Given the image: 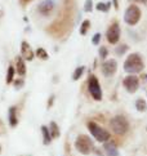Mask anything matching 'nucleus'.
Wrapping results in <instances>:
<instances>
[{"instance_id":"2eb2a0df","label":"nucleus","mask_w":147,"mask_h":156,"mask_svg":"<svg viewBox=\"0 0 147 156\" xmlns=\"http://www.w3.org/2000/svg\"><path fill=\"white\" fill-rule=\"evenodd\" d=\"M41 134H43V143L44 144H49L52 142V136H50V132H49V128L41 125Z\"/></svg>"},{"instance_id":"4be33fe9","label":"nucleus","mask_w":147,"mask_h":156,"mask_svg":"<svg viewBox=\"0 0 147 156\" xmlns=\"http://www.w3.org/2000/svg\"><path fill=\"white\" fill-rule=\"evenodd\" d=\"M35 54L38 55V58H40V59H48V58H49L47 51H45V49H43V48H38L36 52H35Z\"/></svg>"},{"instance_id":"1a4fd4ad","label":"nucleus","mask_w":147,"mask_h":156,"mask_svg":"<svg viewBox=\"0 0 147 156\" xmlns=\"http://www.w3.org/2000/svg\"><path fill=\"white\" fill-rule=\"evenodd\" d=\"M101 70H102V74L106 77H111L116 74L117 71V62L115 59H107L101 66Z\"/></svg>"},{"instance_id":"7ed1b4c3","label":"nucleus","mask_w":147,"mask_h":156,"mask_svg":"<svg viewBox=\"0 0 147 156\" xmlns=\"http://www.w3.org/2000/svg\"><path fill=\"white\" fill-rule=\"evenodd\" d=\"M110 126L112 132L117 136H124L127 134L128 130H129V121L124 118L121 115H116L111 119L110 121Z\"/></svg>"},{"instance_id":"412c9836","label":"nucleus","mask_w":147,"mask_h":156,"mask_svg":"<svg viewBox=\"0 0 147 156\" xmlns=\"http://www.w3.org/2000/svg\"><path fill=\"white\" fill-rule=\"evenodd\" d=\"M14 67L13 66H9L8 67V72H7V83L8 84H10V83H13V79H14Z\"/></svg>"},{"instance_id":"9b49d317","label":"nucleus","mask_w":147,"mask_h":156,"mask_svg":"<svg viewBox=\"0 0 147 156\" xmlns=\"http://www.w3.org/2000/svg\"><path fill=\"white\" fill-rule=\"evenodd\" d=\"M21 57L26 61H32L34 57H35V53H34L32 48L30 47V44L25 40L21 43Z\"/></svg>"},{"instance_id":"c85d7f7f","label":"nucleus","mask_w":147,"mask_h":156,"mask_svg":"<svg viewBox=\"0 0 147 156\" xmlns=\"http://www.w3.org/2000/svg\"><path fill=\"white\" fill-rule=\"evenodd\" d=\"M112 3H114V8L117 10L119 9V4H117V0H112Z\"/></svg>"},{"instance_id":"b1692460","label":"nucleus","mask_w":147,"mask_h":156,"mask_svg":"<svg viewBox=\"0 0 147 156\" xmlns=\"http://www.w3.org/2000/svg\"><path fill=\"white\" fill-rule=\"evenodd\" d=\"M84 10L85 12H92L93 10V0H85V4H84Z\"/></svg>"},{"instance_id":"7c9ffc66","label":"nucleus","mask_w":147,"mask_h":156,"mask_svg":"<svg viewBox=\"0 0 147 156\" xmlns=\"http://www.w3.org/2000/svg\"><path fill=\"white\" fill-rule=\"evenodd\" d=\"M143 79H146V80H147V74H145V75H143Z\"/></svg>"},{"instance_id":"4468645a","label":"nucleus","mask_w":147,"mask_h":156,"mask_svg":"<svg viewBox=\"0 0 147 156\" xmlns=\"http://www.w3.org/2000/svg\"><path fill=\"white\" fill-rule=\"evenodd\" d=\"M17 124H18V118H17V108L14 107V106H12V107L9 108V125L14 128L17 126Z\"/></svg>"},{"instance_id":"f03ea898","label":"nucleus","mask_w":147,"mask_h":156,"mask_svg":"<svg viewBox=\"0 0 147 156\" xmlns=\"http://www.w3.org/2000/svg\"><path fill=\"white\" fill-rule=\"evenodd\" d=\"M87 126L90 132V134L94 137V139L99 143H105L107 141H110L111 138V133L109 130H106L105 128H102L101 125H98L97 122L94 121H88L87 122Z\"/></svg>"},{"instance_id":"ddd939ff","label":"nucleus","mask_w":147,"mask_h":156,"mask_svg":"<svg viewBox=\"0 0 147 156\" xmlns=\"http://www.w3.org/2000/svg\"><path fill=\"white\" fill-rule=\"evenodd\" d=\"M16 72L20 76H23L26 75V65H25V59L18 55L16 58Z\"/></svg>"},{"instance_id":"6e6552de","label":"nucleus","mask_w":147,"mask_h":156,"mask_svg":"<svg viewBox=\"0 0 147 156\" xmlns=\"http://www.w3.org/2000/svg\"><path fill=\"white\" fill-rule=\"evenodd\" d=\"M123 85L127 89L128 93H135L139 88V77L135 75H128L127 77H124Z\"/></svg>"},{"instance_id":"c756f323","label":"nucleus","mask_w":147,"mask_h":156,"mask_svg":"<svg viewBox=\"0 0 147 156\" xmlns=\"http://www.w3.org/2000/svg\"><path fill=\"white\" fill-rule=\"evenodd\" d=\"M21 2H22V3H25V4H26V3H29V2H31V0H21Z\"/></svg>"},{"instance_id":"2f4dec72","label":"nucleus","mask_w":147,"mask_h":156,"mask_svg":"<svg viewBox=\"0 0 147 156\" xmlns=\"http://www.w3.org/2000/svg\"><path fill=\"white\" fill-rule=\"evenodd\" d=\"M0 150H2V148H0Z\"/></svg>"},{"instance_id":"a211bd4d","label":"nucleus","mask_w":147,"mask_h":156,"mask_svg":"<svg viewBox=\"0 0 147 156\" xmlns=\"http://www.w3.org/2000/svg\"><path fill=\"white\" fill-rule=\"evenodd\" d=\"M84 70H85L84 66H79V67H76L75 71H74V74H72V80L76 81V80L80 79V77L83 76V74H84Z\"/></svg>"},{"instance_id":"6ab92c4d","label":"nucleus","mask_w":147,"mask_h":156,"mask_svg":"<svg viewBox=\"0 0 147 156\" xmlns=\"http://www.w3.org/2000/svg\"><path fill=\"white\" fill-rule=\"evenodd\" d=\"M111 8V3H98L97 5H95V9L99 10V12H105L107 13Z\"/></svg>"},{"instance_id":"aec40b11","label":"nucleus","mask_w":147,"mask_h":156,"mask_svg":"<svg viewBox=\"0 0 147 156\" xmlns=\"http://www.w3.org/2000/svg\"><path fill=\"white\" fill-rule=\"evenodd\" d=\"M89 29H90V21L89 20L83 21V23L80 26V35H87V32H88Z\"/></svg>"},{"instance_id":"39448f33","label":"nucleus","mask_w":147,"mask_h":156,"mask_svg":"<svg viewBox=\"0 0 147 156\" xmlns=\"http://www.w3.org/2000/svg\"><path fill=\"white\" fill-rule=\"evenodd\" d=\"M141 17H142V12H141L138 5L135 4L129 5L125 10V13H124V21L129 26H135L139 22Z\"/></svg>"},{"instance_id":"bb28decb","label":"nucleus","mask_w":147,"mask_h":156,"mask_svg":"<svg viewBox=\"0 0 147 156\" xmlns=\"http://www.w3.org/2000/svg\"><path fill=\"white\" fill-rule=\"evenodd\" d=\"M25 84V81H23V79H18V80H14L13 81V85H14V88L16 89H21V87Z\"/></svg>"},{"instance_id":"20e7f679","label":"nucleus","mask_w":147,"mask_h":156,"mask_svg":"<svg viewBox=\"0 0 147 156\" xmlns=\"http://www.w3.org/2000/svg\"><path fill=\"white\" fill-rule=\"evenodd\" d=\"M75 148L81 155H89L94 150V144H93V141L90 139V137H88L85 134H80L76 137Z\"/></svg>"},{"instance_id":"f8f14e48","label":"nucleus","mask_w":147,"mask_h":156,"mask_svg":"<svg viewBox=\"0 0 147 156\" xmlns=\"http://www.w3.org/2000/svg\"><path fill=\"white\" fill-rule=\"evenodd\" d=\"M103 150L107 156H120L117 151V146L114 141H107L103 143Z\"/></svg>"},{"instance_id":"a878e982","label":"nucleus","mask_w":147,"mask_h":156,"mask_svg":"<svg viewBox=\"0 0 147 156\" xmlns=\"http://www.w3.org/2000/svg\"><path fill=\"white\" fill-rule=\"evenodd\" d=\"M101 34L99 32H97V34H94V36H93V39H92V43L94 44V45H98L99 44V41H101Z\"/></svg>"},{"instance_id":"9d476101","label":"nucleus","mask_w":147,"mask_h":156,"mask_svg":"<svg viewBox=\"0 0 147 156\" xmlns=\"http://www.w3.org/2000/svg\"><path fill=\"white\" fill-rule=\"evenodd\" d=\"M54 8H56V4L52 0H43L38 5V12L41 16H50L53 13Z\"/></svg>"},{"instance_id":"473e14b6","label":"nucleus","mask_w":147,"mask_h":156,"mask_svg":"<svg viewBox=\"0 0 147 156\" xmlns=\"http://www.w3.org/2000/svg\"><path fill=\"white\" fill-rule=\"evenodd\" d=\"M146 129H147V128H146Z\"/></svg>"},{"instance_id":"423d86ee","label":"nucleus","mask_w":147,"mask_h":156,"mask_svg":"<svg viewBox=\"0 0 147 156\" xmlns=\"http://www.w3.org/2000/svg\"><path fill=\"white\" fill-rule=\"evenodd\" d=\"M88 90L94 101L102 99V89H101V84L95 75H89L88 77Z\"/></svg>"},{"instance_id":"f3484780","label":"nucleus","mask_w":147,"mask_h":156,"mask_svg":"<svg viewBox=\"0 0 147 156\" xmlns=\"http://www.w3.org/2000/svg\"><path fill=\"white\" fill-rule=\"evenodd\" d=\"M135 108H137L139 112H145L147 110V103L143 98H138L137 101H135Z\"/></svg>"},{"instance_id":"dca6fc26","label":"nucleus","mask_w":147,"mask_h":156,"mask_svg":"<svg viewBox=\"0 0 147 156\" xmlns=\"http://www.w3.org/2000/svg\"><path fill=\"white\" fill-rule=\"evenodd\" d=\"M49 132H50V136H52V138H58L61 136L59 128L57 125V122H54V121H52L49 124Z\"/></svg>"},{"instance_id":"cd10ccee","label":"nucleus","mask_w":147,"mask_h":156,"mask_svg":"<svg viewBox=\"0 0 147 156\" xmlns=\"http://www.w3.org/2000/svg\"><path fill=\"white\" fill-rule=\"evenodd\" d=\"M53 101H54V96H50L49 101H48V108H49V107H52V105H53Z\"/></svg>"},{"instance_id":"5701e85b","label":"nucleus","mask_w":147,"mask_h":156,"mask_svg":"<svg viewBox=\"0 0 147 156\" xmlns=\"http://www.w3.org/2000/svg\"><path fill=\"white\" fill-rule=\"evenodd\" d=\"M128 45H127V44H121V45H119L117 48H116V54L117 55H123L124 53H125L127 51H128Z\"/></svg>"},{"instance_id":"f257e3e1","label":"nucleus","mask_w":147,"mask_h":156,"mask_svg":"<svg viewBox=\"0 0 147 156\" xmlns=\"http://www.w3.org/2000/svg\"><path fill=\"white\" fill-rule=\"evenodd\" d=\"M145 69V63L142 59V55L139 53H132L129 54L125 62H124V70H125L129 75H135L142 72Z\"/></svg>"},{"instance_id":"393cba45","label":"nucleus","mask_w":147,"mask_h":156,"mask_svg":"<svg viewBox=\"0 0 147 156\" xmlns=\"http://www.w3.org/2000/svg\"><path fill=\"white\" fill-rule=\"evenodd\" d=\"M107 53H109V51H107L106 47H101L99 48V57L102 58V59H105L107 57Z\"/></svg>"},{"instance_id":"0eeeda50","label":"nucleus","mask_w":147,"mask_h":156,"mask_svg":"<svg viewBox=\"0 0 147 156\" xmlns=\"http://www.w3.org/2000/svg\"><path fill=\"white\" fill-rule=\"evenodd\" d=\"M120 32H121V30H120V26H119V22L114 21L106 31L107 41L110 44H117L119 40H120Z\"/></svg>"}]
</instances>
